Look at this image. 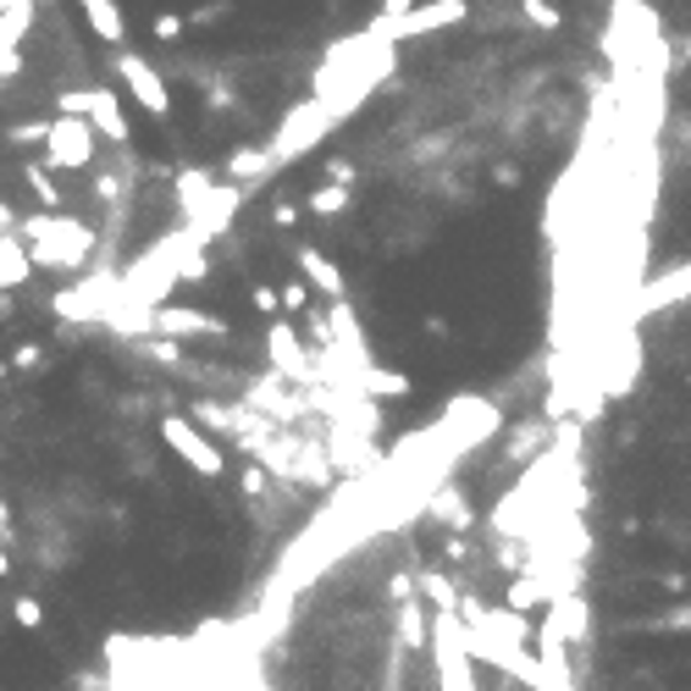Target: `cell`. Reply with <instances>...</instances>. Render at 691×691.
<instances>
[{
  "instance_id": "6da1fadb",
  "label": "cell",
  "mask_w": 691,
  "mask_h": 691,
  "mask_svg": "<svg viewBox=\"0 0 691 691\" xmlns=\"http://www.w3.org/2000/svg\"><path fill=\"white\" fill-rule=\"evenodd\" d=\"M18 233H23L34 266H45V271H78L95 249V227H84L67 210H40V216L18 222Z\"/></svg>"
},
{
  "instance_id": "7a4b0ae2",
  "label": "cell",
  "mask_w": 691,
  "mask_h": 691,
  "mask_svg": "<svg viewBox=\"0 0 691 691\" xmlns=\"http://www.w3.org/2000/svg\"><path fill=\"white\" fill-rule=\"evenodd\" d=\"M432 663H438V691H476V669H471L460 608H438L432 614Z\"/></svg>"
},
{
  "instance_id": "3957f363",
  "label": "cell",
  "mask_w": 691,
  "mask_h": 691,
  "mask_svg": "<svg viewBox=\"0 0 691 691\" xmlns=\"http://www.w3.org/2000/svg\"><path fill=\"white\" fill-rule=\"evenodd\" d=\"M337 122H343V117H337L321 95H310L304 106H293V111L282 117V128H277V139H271V161H277V166L299 161V155H304V150H315V144L337 128Z\"/></svg>"
},
{
  "instance_id": "277c9868",
  "label": "cell",
  "mask_w": 691,
  "mask_h": 691,
  "mask_svg": "<svg viewBox=\"0 0 691 691\" xmlns=\"http://www.w3.org/2000/svg\"><path fill=\"white\" fill-rule=\"evenodd\" d=\"M100 155V133L89 128V117H67L56 111L45 122V166L51 172H89Z\"/></svg>"
},
{
  "instance_id": "5b68a950",
  "label": "cell",
  "mask_w": 691,
  "mask_h": 691,
  "mask_svg": "<svg viewBox=\"0 0 691 691\" xmlns=\"http://www.w3.org/2000/svg\"><path fill=\"white\" fill-rule=\"evenodd\" d=\"M471 18V0H415L404 18H377L371 34L388 40V45H404V40H421V34H438V29H460Z\"/></svg>"
},
{
  "instance_id": "8992f818",
  "label": "cell",
  "mask_w": 691,
  "mask_h": 691,
  "mask_svg": "<svg viewBox=\"0 0 691 691\" xmlns=\"http://www.w3.org/2000/svg\"><path fill=\"white\" fill-rule=\"evenodd\" d=\"M161 443L194 471V476H205V482H222L227 476V460H222V449L188 421V415H161Z\"/></svg>"
},
{
  "instance_id": "52a82bcc",
  "label": "cell",
  "mask_w": 691,
  "mask_h": 691,
  "mask_svg": "<svg viewBox=\"0 0 691 691\" xmlns=\"http://www.w3.org/2000/svg\"><path fill=\"white\" fill-rule=\"evenodd\" d=\"M111 73H117V84L133 95L139 111H150V117H166V111H172V89H166V78H161L155 62H144L139 51H117V56H111Z\"/></svg>"
},
{
  "instance_id": "ba28073f",
  "label": "cell",
  "mask_w": 691,
  "mask_h": 691,
  "mask_svg": "<svg viewBox=\"0 0 691 691\" xmlns=\"http://www.w3.org/2000/svg\"><path fill=\"white\" fill-rule=\"evenodd\" d=\"M56 111L67 117H89V128L111 144H128V117H122V100L111 89H67L56 95Z\"/></svg>"
},
{
  "instance_id": "9c48e42d",
  "label": "cell",
  "mask_w": 691,
  "mask_h": 691,
  "mask_svg": "<svg viewBox=\"0 0 691 691\" xmlns=\"http://www.w3.org/2000/svg\"><path fill=\"white\" fill-rule=\"evenodd\" d=\"M150 332L166 337H227V321L210 310H188V304H150Z\"/></svg>"
},
{
  "instance_id": "30bf717a",
  "label": "cell",
  "mask_w": 691,
  "mask_h": 691,
  "mask_svg": "<svg viewBox=\"0 0 691 691\" xmlns=\"http://www.w3.org/2000/svg\"><path fill=\"white\" fill-rule=\"evenodd\" d=\"M266 360H271L282 377H293V382L310 377V355H304L293 321H266Z\"/></svg>"
},
{
  "instance_id": "8fae6325",
  "label": "cell",
  "mask_w": 691,
  "mask_h": 691,
  "mask_svg": "<svg viewBox=\"0 0 691 691\" xmlns=\"http://www.w3.org/2000/svg\"><path fill=\"white\" fill-rule=\"evenodd\" d=\"M293 260H299L304 282H310L321 299H343V288H349V282H343V271H337V260H332L326 249H315V244H299V249H293Z\"/></svg>"
},
{
  "instance_id": "7c38bea8",
  "label": "cell",
  "mask_w": 691,
  "mask_h": 691,
  "mask_svg": "<svg viewBox=\"0 0 691 691\" xmlns=\"http://www.w3.org/2000/svg\"><path fill=\"white\" fill-rule=\"evenodd\" d=\"M29 277H34V255H29V244H23V233L18 227H0V288H29Z\"/></svg>"
},
{
  "instance_id": "4fadbf2b",
  "label": "cell",
  "mask_w": 691,
  "mask_h": 691,
  "mask_svg": "<svg viewBox=\"0 0 691 691\" xmlns=\"http://www.w3.org/2000/svg\"><path fill=\"white\" fill-rule=\"evenodd\" d=\"M78 12H84V23H89V34H95L100 45H122V40H128V23H122L117 0H78Z\"/></svg>"
},
{
  "instance_id": "5bb4252c",
  "label": "cell",
  "mask_w": 691,
  "mask_h": 691,
  "mask_svg": "<svg viewBox=\"0 0 691 691\" xmlns=\"http://www.w3.org/2000/svg\"><path fill=\"white\" fill-rule=\"evenodd\" d=\"M23 183H29V194H34V205L40 210H62V183H56V172L45 166V161H23Z\"/></svg>"
},
{
  "instance_id": "9a60e30c",
  "label": "cell",
  "mask_w": 691,
  "mask_h": 691,
  "mask_svg": "<svg viewBox=\"0 0 691 691\" xmlns=\"http://www.w3.org/2000/svg\"><path fill=\"white\" fill-rule=\"evenodd\" d=\"M271 172H277L271 150H233L227 155V183H249V177H271Z\"/></svg>"
},
{
  "instance_id": "2e32d148",
  "label": "cell",
  "mask_w": 691,
  "mask_h": 691,
  "mask_svg": "<svg viewBox=\"0 0 691 691\" xmlns=\"http://www.w3.org/2000/svg\"><path fill=\"white\" fill-rule=\"evenodd\" d=\"M210 183H216L210 172H183V177H177V205H183V216H194V210L205 205Z\"/></svg>"
},
{
  "instance_id": "e0dca14e",
  "label": "cell",
  "mask_w": 691,
  "mask_h": 691,
  "mask_svg": "<svg viewBox=\"0 0 691 691\" xmlns=\"http://www.w3.org/2000/svg\"><path fill=\"white\" fill-rule=\"evenodd\" d=\"M432 515H438V520H449V526H471V504H465V493H460V487H443V493L432 498Z\"/></svg>"
},
{
  "instance_id": "ac0fdd59",
  "label": "cell",
  "mask_w": 691,
  "mask_h": 691,
  "mask_svg": "<svg viewBox=\"0 0 691 691\" xmlns=\"http://www.w3.org/2000/svg\"><path fill=\"white\" fill-rule=\"evenodd\" d=\"M349 188H343V183H326V188H315L304 205H310V216H337V210H349Z\"/></svg>"
},
{
  "instance_id": "d6986e66",
  "label": "cell",
  "mask_w": 691,
  "mask_h": 691,
  "mask_svg": "<svg viewBox=\"0 0 691 691\" xmlns=\"http://www.w3.org/2000/svg\"><path fill=\"white\" fill-rule=\"evenodd\" d=\"M12 619H18L23 630H40V625H45V603H40L34 592H18V603H12Z\"/></svg>"
},
{
  "instance_id": "ffe728a7",
  "label": "cell",
  "mask_w": 691,
  "mask_h": 691,
  "mask_svg": "<svg viewBox=\"0 0 691 691\" xmlns=\"http://www.w3.org/2000/svg\"><path fill=\"white\" fill-rule=\"evenodd\" d=\"M531 603H548V592H542V581H537V575H531V581H515V586H509V608H520V614H526Z\"/></svg>"
},
{
  "instance_id": "44dd1931",
  "label": "cell",
  "mask_w": 691,
  "mask_h": 691,
  "mask_svg": "<svg viewBox=\"0 0 691 691\" xmlns=\"http://www.w3.org/2000/svg\"><path fill=\"white\" fill-rule=\"evenodd\" d=\"M520 12L537 23V29H559L564 18H559V7H548V0H520Z\"/></svg>"
},
{
  "instance_id": "7402d4cb",
  "label": "cell",
  "mask_w": 691,
  "mask_h": 691,
  "mask_svg": "<svg viewBox=\"0 0 691 691\" xmlns=\"http://www.w3.org/2000/svg\"><path fill=\"white\" fill-rule=\"evenodd\" d=\"M249 304H255V310H260V315H266V321H271V315H277V310H282V293H277V288H271V282H260V288H249Z\"/></svg>"
},
{
  "instance_id": "603a6c76",
  "label": "cell",
  "mask_w": 691,
  "mask_h": 691,
  "mask_svg": "<svg viewBox=\"0 0 691 691\" xmlns=\"http://www.w3.org/2000/svg\"><path fill=\"white\" fill-rule=\"evenodd\" d=\"M183 29H188V23H183L177 12H161V18L150 23V34H155V40H183Z\"/></svg>"
},
{
  "instance_id": "cb8c5ba5",
  "label": "cell",
  "mask_w": 691,
  "mask_h": 691,
  "mask_svg": "<svg viewBox=\"0 0 691 691\" xmlns=\"http://www.w3.org/2000/svg\"><path fill=\"white\" fill-rule=\"evenodd\" d=\"M310 304V282H288L282 288V310H304Z\"/></svg>"
},
{
  "instance_id": "d4e9b609",
  "label": "cell",
  "mask_w": 691,
  "mask_h": 691,
  "mask_svg": "<svg viewBox=\"0 0 691 691\" xmlns=\"http://www.w3.org/2000/svg\"><path fill=\"white\" fill-rule=\"evenodd\" d=\"M663 625H669V630H691V603L674 608V614H663Z\"/></svg>"
},
{
  "instance_id": "484cf974",
  "label": "cell",
  "mask_w": 691,
  "mask_h": 691,
  "mask_svg": "<svg viewBox=\"0 0 691 691\" xmlns=\"http://www.w3.org/2000/svg\"><path fill=\"white\" fill-rule=\"evenodd\" d=\"M18 366H40V349H34V343H29V349H18V355H12V371H18Z\"/></svg>"
},
{
  "instance_id": "4316f807",
  "label": "cell",
  "mask_w": 691,
  "mask_h": 691,
  "mask_svg": "<svg viewBox=\"0 0 691 691\" xmlns=\"http://www.w3.org/2000/svg\"><path fill=\"white\" fill-rule=\"evenodd\" d=\"M415 7V0H382V18H404Z\"/></svg>"
},
{
  "instance_id": "83f0119b",
  "label": "cell",
  "mask_w": 691,
  "mask_h": 691,
  "mask_svg": "<svg viewBox=\"0 0 691 691\" xmlns=\"http://www.w3.org/2000/svg\"><path fill=\"white\" fill-rule=\"evenodd\" d=\"M7 537H12V504L0 498V542H7Z\"/></svg>"
},
{
  "instance_id": "f1b7e54d",
  "label": "cell",
  "mask_w": 691,
  "mask_h": 691,
  "mask_svg": "<svg viewBox=\"0 0 691 691\" xmlns=\"http://www.w3.org/2000/svg\"><path fill=\"white\" fill-rule=\"evenodd\" d=\"M0 575H12V553H7V542H0Z\"/></svg>"
},
{
  "instance_id": "f546056e",
  "label": "cell",
  "mask_w": 691,
  "mask_h": 691,
  "mask_svg": "<svg viewBox=\"0 0 691 691\" xmlns=\"http://www.w3.org/2000/svg\"><path fill=\"white\" fill-rule=\"evenodd\" d=\"M12 377V360H0V382H7Z\"/></svg>"
}]
</instances>
